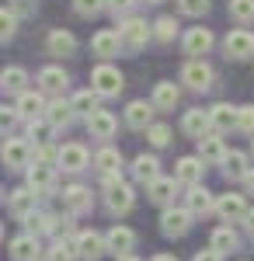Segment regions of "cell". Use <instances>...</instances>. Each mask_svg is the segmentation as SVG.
<instances>
[{
	"label": "cell",
	"mask_w": 254,
	"mask_h": 261,
	"mask_svg": "<svg viewBox=\"0 0 254 261\" xmlns=\"http://www.w3.org/2000/svg\"><path fill=\"white\" fill-rule=\"evenodd\" d=\"M118 39H122V53H139L146 42L154 39V24H146V18H129L118 21Z\"/></svg>",
	"instance_id": "cell-1"
},
{
	"label": "cell",
	"mask_w": 254,
	"mask_h": 261,
	"mask_svg": "<svg viewBox=\"0 0 254 261\" xmlns=\"http://www.w3.org/2000/svg\"><path fill=\"white\" fill-rule=\"evenodd\" d=\"M91 87L98 91L101 98H118L122 87H125V77H122V70L112 66V63H98L91 70Z\"/></svg>",
	"instance_id": "cell-2"
},
{
	"label": "cell",
	"mask_w": 254,
	"mask_h": 261,
	"mask_svg": "<svg viewBox=\"0 0 254 261\" xmlns=\"http://www.w3.org/2000/svg\"><path fill=\"white\" fill-rule=\"evenodd\" d=\"M32 150L35 146H32L28 136H7L4 140V153H0L4 157V167L7 171H28L32 167Z\"/></svg>",
	"instance_id": "cell-3"
},
{
	"label": "cell",
	"mask_w": 254,
	"mask_h": 261,
	"mask_svg": "<svg viewBox=\"0 0 254 261\" xmlns=\"http://www.w3.org/2000/svg\"><path fill=\"white\" fill-rule=\"evenodd\" d=\"M192 223H195V213L188 205H167L160 213V233L164 237H185L192 230Z\"/></svg>",
	"instance_id": "cell-4"
},
{
	"label": "cell",
	"mask_w": 254,
	"mask_h": 261,
	"mask_svg": "<svg viewBox=\"0 0 254 261\" xmlns=\"http://www.w3.org/2000/svg\"><path fill=\"white\" fill-rule=\"evenodd\" d=\"M181 84H185L188 91L202 94V91H209V87L216 84V70L206 60H188L185 66H181Z\"/></svg>",
	"instance_id": "cell-5"
},
{
	"label": "cell",
	"mask_w": 254,
	"mask_h": 261,
	"mask_svg": "<svg viewBox=\"0 0 254 261\" xmlns=\"http://www.w3.org/2000/svg\"><path fill=\"white\" fill-rule=\"evenodd\" d=\"M223 53H226V60H234V63L254 60V32L251 28H230L226 39H223Z\"/></svg>",
	"instance_id": "cell-6"
},
{
	"label": "cell",
	"mask_w": 254,
	"mask_h": 261,
	"mask_svg": "<svg viewBox=\"0 0 254 261\" xmlns=\"http://www.w3.org/2000/svg\"><path fill=\"white\" fill-rule=\"evenodd\" d=\"M91 153H87V146H84V143H63V146H59V171H63V174H80V171H87V167H91Z\"/></svg>",
	"instance_id": "cell-7"
},
{
	"label": "cell",
	"mask_w": 254,
	"mask_h": 261,
	"mask_svg": "<svg viewBox=\"0 0 254 261\" xmlns=\"http://www.w3.org/2000/svg\"><path fill=\"white\" fill-rule=\"evenodd\" d=\"M216 45V35L209 28H188L185 35H181V49H185V56H192V60H202V56H209Z\"/></svg>",
	"instance_id": "cell-8"
},
{
	"label": "cell",
	"mask_w": 254,
	"mask_h": 261,
	"mask_svg": "<svg viewBox=\"0 0 254 261\" xmlns=\"http://www.w3.org/2000/svg\"><path fill=\"white\" fill-rule=\"evenodd\" d=\"M247 199L237 195V192H226V195H216V216L223 223H244L247 220Z\"/></svg>",
	"instance_id": "cell-9"
},
{
	"label": "cell",
	"mask_w": 254,
	"mask_h": 261,
	"mask_svg": "<svg viewBox=\"0 0 254 261\" xmlns=\"http://www.w3.org/2000/svg\"><path fill=\"white\" fill-rule=\"evenodd\" d=\"M133 205H136V192H133V185H125V181H118V185H112V188L105 192V209H108L112 216L133 213Z\"/></svg>",
	"instance_id": "cell-10"
},
{
	"label": "cell",
	"mask_w": 254,
	"mask_h": 261,
	"mask_svg": "<svg viewBox=\"0 0 254 261\" xmlns=\"http://www.w3.org/2000/svg\"><path fill=\"white\" fill-rule=\"evenodd\" d=\"M63 205H66L70 216H84V213L94 209V195H91L87 185H77V181H73V185L63 188Z\"/></svg>",
	"instance_id": "cell-11"
},
{
	"label": "cell",
	"mask_w": 254,
	"mask_h": 261,
	"mask_svg": "<svg viewBox=\"0 0 254 261\" xmlns=\"http://www.w3.org/2000/svg\"><path fill=\"white\" fill-rule=\"evenodd\" d=\"M35 84H39L42 94H49V98H63V91H66V84H70V77H66V70L63 66H42L39 77H35Z\"/></svg>",
	"instance_id": "cell-12"
},
{
	"label": "cell",
	"mask_w": 254,
	"mask_h": 261,
	"mask_svg": "<svg viewBox=\"0 0 254 261\" xmlns=\"http://www.w3.org/2000/svg\"><path fill=\"white\" fill-rule=\"evenodd\" d=\"M84 125H87V136L91 140H101V143L115 140V133H118V119L112 112H105V108H98L91 119H84Z\"/></svg>",
	"instance_id": "cell-13"
},
{
	"label": "cell",
	"mask_w": 254,
	"mask_h": 261,
	"mask_svg": "<svg viewBox=\"0 0 254 261\" xmlns=\"http://www.w3.org/2000/svg\"><path fill=\"white\" fill-rule=\"evenodd\" d=\"M24 174H28V181H24V185H28V188H32V192H35L39 199H45V195H53V192H56V167H45V164H32V167H28Z\"/></svg>",
	"instance_id": "cell-14"
},
{
	"label": "cell",
	"mask_w": 254,
	"mask_h": 261,
	"mask_svg": "<svg viewBox=\"0 0 254 261\" xmlns=\"http://www.w3.org/2000/svg\"><path fill=\"white\" fill-rule=\"evenodd\" d=\"M73 241H77V251L84 261H98L101 254H108V237L98 230H80Z\"/></svg>",
	"instance_id": "cell-15"
},
{
	"label": "cell",
	"mask_w": 254,
	"mask_h": 261,
	"mask_svg": "<svg viewBox=\"0 0 254 261\" xmlns=\"http://www.w3.org/2000/svg\"><path fill=\"white\" fill-rule=\"evenodd\" d=\"M154 115H157L154 101H129L125 105V125L136 129V133H146L154 125Z\"/></svg>",
	"instance_id": "cell-16"
},
{
	"label": "cell",
	"mask_w": 254,
	"mask_h": 261,
	"mask_svg": "<svg viewBox=\"0 0 254 261\" xmlns=\"http://www.w3.org/2000/svg\"><path fill=\"white\" fill-rule=\"evenodd\" d=\"M206 167H209V164L202 161V157H181V161L174 164V178L181 181V185H185V188H192V185H202V181H206Z\"/></svg>",
	"instance_id": "cell-17"
},
{
	"label": "cell",
	"mask_w": 254,
	"mask_h": 261,
	"mask_svg": "<svg viewBox=\"0 0 254 261\" xmlns=\"http://www.w3.org/2000/svg\"><path fill=\"white\" fill-rule=\"evenodd\" d=\"M91 53L101 56V63H108L112 56H118V53H122L118 28H101V32H94V39H91Z\"/></svg>",
	"instance_id": "cell-18"
},
{
	"label": "cell",
	"mask_w": 254,
	"mask_h": 261,
	"mask_svg": "<svg viewBox=\"0 0 254 261\" xmlns=\"http://www.w3.org/2000/svg\"><path fill=\"white\" fill-rule=\"evenodd\" d=\"M129 171H133V181H136V185H154L157 178H164L157 153H139V157H133Z\"/></svg>",
	"instance_id": "cell-19"
},
{
	"label": "cell",
	"mask_w": 254,
	"mask_h": 261,
	"mask_svg": "<svg viewBox=\"0 0 254 261\" xmlns=\"http://www.w3.org/2000/svg\"><path fill=\"white\" fill-rule=\"evenodd\" d=\"M45 53L56 56V60L73 56V53H77V39H73V32H66V28H53V32L45 35Z\"/></svg>",
	"instance_id": "cell-20"
},
{
	"label": "cell",
	"mask_w": 254,
	"mask_h": 261,
	"mask_svg": "<svg viewBox=\"0 0 254 261\" xmlns=\"http://www.w3.org/2000/svg\"><path fill=\"white\" fill-rule=\"evenodd\" d=\"M181 129H185V136H192V140L209 136V133H213L209 108H188V112H185V119H181Z\"/></svg>",
	"instance_id": "cell-21"
},
{
	"label": "cell",
	"mask_w": 254,
	"mask_h": 261,
	"mask_svg": "<svg viewBox=\"0 0 254 261\" xmlns=\"http://www.w3.org/2000/svg\"><path fill=\"white\" fill-rule=\"evenodd\" d=\"M7 209H11V216H18V220H24V216H32L35 209H39V195L24 185V188H14V192H7Z\"/></svg>",
	"instance_id": "cell-22"
},
{
	"label": "cell",
	"mask_w": 254,
	"mask_h": 261,
	"mask_svg": "<svg viewBox=\"0 0 254 261\" xmlns=\"http://www.w3.org/2000/svg\"><path fill=\"white\" fill-rule=\"evenodd\" d=\"M195 143H198V157L209 164V167H219V164L226 161V153H230L219 133H209V136H202V140H195Z\"/></svg>",
	"instance_id": "cell-23"
},
{
	"label": "cell",
	"mask_w": 254,
	"mask_h": 261,
	"mask_svg": "<svg viewBox=\"0 0 254 261\" xmlns=\"http://www.w3.org/2000/svg\"><path fill=\"white\" fill-rule=\"evenodd\" d=\"M185 205L195 213V220H198V216H209V213H216V195L206 188V185H192V188L185 192Z\"/></svg>",
	"instance_id": "cell-24"
},
{
	"label": "cell",
	"mask_w": 254,
	"mask_h": 261,
	"mask_svg": "<svg viewBox=\"0 0 254 261\" xmlns=\"http://www.w3.org/2000/svg\"><path fill=\"white\" fill-rule=\"evenodd\" d=\"M45 108H49V101H45L42 91H24V94H18V101H14V112H18L21 119H42Z\"/></svg>",
	"instance_id": "cell-25"
},
{
	"label": "cell",
	"mask_w": 254,
	"mask_h": 261,
	"mask_svg": "<svg viewBox=\"0 0 254 261\" xmlns=\"http://www.w3.org/2000/svg\"><path fill=\"white\" fill-rule=\"evenodd\" d=\"M105 237H108V251H112L115 258L118 254H133V247H136V230H129L125 223H115Z\"/></svg>",
	"instance_id": "cell-26"
},
{
	"label": "cell",
	"mask_w": 254,
	"mask_h": 261,
	"mask_svg": "<svg viewBox=\"0 0 254 261\" xmlns=\"http://www.w3.org/2000/svg\"><path fill=\"white\" fill-rule=\"evenodd\" d=\"M237 112L240 108H234L230 101H216L213 108H209V119H213V133H234L237 129Z\"/></svg>",
	"instance_id": "cell-27"
},
{
	"label": "cell",
	"mask_w": 254,
	"mask_h": 261,
	"mask_svg": "<svg viewBox=\"0 0 254 261\" xmlns=\"http://www.w3.org/2000/svg\"><path fill=\"white\" fill-rule=\"evenodd\" d=\"M45 119L53 122L56 129H70V125L77 122V112H73V105H70V98H49V108H45Z\"/></svg>",
	"instance_id": "cell-28"
},
{
	"label": "cell",
	"mask_w": 254,
	"mask_h": 261,
	"mask_svg": "<svg viewBox=\"0 0 254 261\" xmlns=\"http://www.w3.org/2000/svg\"><path fill=\"white\" fill-rule=\"evenodd\" d=\"M177 185H181L177 178H157L154 185H146V199L167 209V205H174V199H177Z\"/></svg>",
	"instance_id": "cell-29"
},
{
	"label": "cell",
	"mask_w": 254,
	"mask_h": 261,
	"mask_svg": "<svg viewBox=\"0 0 254 261\" xmlns=\"http://www.w3.org/2000/svg\"><path fill=\"white\" fill-rule=\"evenodd\" d=\"M219 167H223V178L226 181H244L251 174V157H247L244 150H230L226 161L219 164Z\"/></svg>",
	"instance_id": "cell-30"
},
{
	"label": "cell",
	"mask_w": 254,
	"mask_h": 261,
	"mask_svg": "<svg viewBox=\"0 0 254 261\" xmlns=\"http://www.w3.org/2000/svg\"><path fill=\"white\" fill-rule=\"evenodd\" d=\"M150 101L157 105V112H174L177 101H181V87L174 81H160V84H154V98Z\"/></svg>",
	"instance_id": "cell-31"
},
{
	"label": "cell",
	"mask_w": 254,
	"mask_h": 261,
	"mask_svg": "<svg viewBox=\"0 0 254 261\" xmlns=\"http://www.w3.org/2000/svg\"><path fill=\"white\" fill-rule=\"evenodd\" d=\"M209 247H213V251H219V254H234L237 247H240V233L234 230V223L216 226L213 237H209Z\"/></svg>",
	"instance_id": "cell-32"
},
{
	"label": "cell",
	"mask_w": 254,
	"mask_h": 261,
	"mask_svg": "<svg viewBox=\"0 0 254 261\" xmlns=\"http://www.w3.org/2000/svg\"><path fill=\"white\" fill-rule=\"evenodd\" d=\"M94 171H98L101 178H105V174H122V150L105 143L98 153H94Z\"/></svg>",
	"instance_id": "cell-33"
},
{
	"label": "cell",
	"mask_w": 254,
	"mask_h": 261,
	"mask_svg": "<svg viewBox=\"0 0 254 261\" xmlns=\"http://www.w3.org/2000/svg\"><path fill=\"white\" fill-rule=\"evenodd\" d=\"M39 254H42V244L35 233H21L11 241V258L14 261H39Z\"/></svg>",
	"instance_id": "cell-34"
},
{
	"label": "cell",
	"mask_w": 254,
	"mask_h": 261,
	"mask_svg": "<svg viewBox=\"0 0 254 261\" xmlns=\"http://www.w3.org/2000/svg\"><path fill=\"white\" fill-rule=\"evenodd\" d=\"M0 87H4V94H24L28 91V70L24 66H4V73H0Z\"/></svg>",
	"instance_id": "cell-35"
},
{
	"label": "cell",
	"mask_w": 254,
	"mask_h": 261,
	"mask_svg": "<svg viewBox=\"0 0 254 261\" xmlns=\"http://www.w3.org/2000/svg\"><path fill=\"white\" fill-rule=\"evenodd\" d=\"M101 94L94 91V87H84V91H77L73 98H70V105H73V112H77V119H91L94 112H98L101 105Z\"/></svg>",
	"instance_id": "cell-36"
},
{
	"label": "cell",
	"mask_w": 254,
	"mask_h": 261,
	"mask_svg": "<svg viewBox=\"0 0 254 261\" xmlns=\"http://www.w3.org/2000/svg\"><path fill=\"white\" fill-rule=\"evenodd\" d=\"M56 125L45 119H28V140H35V146H53V140H56Z\"/></svg>",
	"instance_id": "cell-37"
},
{
	"label": "cell",
	"mask_w": 254,
	"mask_h": 261,
	"mask_svg": "<svg viewBox=\"0 0 254 261\" xmlns=\"http://www.w3.org/2000/svg\"><path fill=\"white\" fill-rule=\"evenodd\" d=\"M80 251H77V241H70V237H59L53 247H49V261H77Z\"/></svg>",
	"instance_id": "cell-38"
},
{
	"label": "cell",
	"mask_w": 254,
	"mask_h": 261,
	"mask_svg": "<svg viewBox=\"0 0 254 261\" xmlns=\"http://www.w3.org/2000/svg\"><path fill=\"white\" fill-rule=\"evenodd\" d=\"M177 28H181V24H177L171 14H164V18L154 21V39L157 42H174L177 39Z\"/></svg>",
	"instance_id": "cell-39"
},
{
	"label": "cell",
	"mask_w": 254,
	"mask_h": 261,
	"mask_svg": "<svg viewBox=\"0 0 254 261\" xmlns=\"http://www.w3.org/2000/svg\"><path fill=\"white\" fill-rule=\"evenodd\" d=\"M226 11H230V18H234L237 24H251L254 21V0H230Z\"/></svg>",
	"instance_id": "cell-40"
},
{
	"label": "cell",
	"mask_w": 254,
	"mask_h": 261,
	"mask_svg": "<svg viewBox=\"0 0 254 261\" xmlns=\"http://www.w3.org/2000/svg\"><path fill=\"white\" fill-rule=\"evenodd\" d=\"M171 125H164V122H154L150 129H146V140H150V146H157V150H164L167 143H171Z\"/></svg>",
	"instance_id": "cell-41"
},
{
	"label": "cell",
	"mask_w": 254,
	"mask_h": 261,
	"mask_svg": "<svg viewBox=\"0 0 254 261\" xmlns=\"http://www.w3.org/2000/svg\"><path fill=\"white\" fill-rule=\"evenodd\" d=\"M77 18H98L101 11H108V0H73Z\"/></svg>",
	"instance_id": "cell-42"
},
{
	"label": "cell",
	"mask_w": 254,
	"mask_h": 261,
	"mask_svg": "<svg viewBox=\"0 0 254 261\" xmlns=\"http://www.w3.org/2000/svg\"><path fill=\"white\" fill-rule=\"evenodd\" d=\"M0 39L4 42H11L14 35H18V14H14V7H4V14H0Z\"/></svg>",
	"instance_id": "cell-43"
},
{
	"label": "cell",
	"mask_w": 254,
	"mask_h": 261,
	"mask_svg": "<svg viewBox=\"0 0 254 261\" xmlns=\"http://www.w3.org/2000/svg\"><path fill=\"white\" fill-rule=\"evenodd\" d=\"M237 133L254 136V105H240V112H237Z\"/></svg>",
	"instance_id": "cell-44"
},
{
	"label": "cell",
	"mask_w": 254,
	"mask_h": 261,
	"mask_svg": "<svg viewBox=\"0 0 254 261\" xmlns=\"http://www.w3.org/2000/svg\"><path fill=\"white\" fill-rule=\"evenodd\" d=\"M177 11L185 18H202L209 11V0H177Z\"/></svg>",
	"instance_id": "cell-45"
},
{
	"label": "cell",
	"mask_w": 254,
	"mask_h": 261,
	"mask_svg": "<svg viewBox=\"0 0 254 261\" xmlns=\"http://www.w3.org/2000/svg\"><path fill=\"white\" fill-rule=\"evenodd\" d=\"M49 233H53V237H77V233H73V216H70V213H66V216H53V230H49Z\"/></svg>",
	"instance_id": "cell-46"
},
{
	"label": "cell",
	"mask_w": 254,
	"mask_h": 261,
	"mask_svg": "<svg viewBox=\"0 0 254 261\" xmlns=\"http://www.w3.org/2000/svg\"><path fill=\"white\" fill-rule=\"evenodd\" d=\"M139 0H108V14L115 21H122V18H129L133 14V7H136Z\"/></svg>",
	"instance_id": "cell-47"
},
{
	"label": "cell",
	"mask_w": 254,
	"mask_h": 261,
	"mask_svg": "<svg viewBox=\"0 0 254 261\" xmlns=\"http://www.w3.org/2000/svg\"><path fill=\"white\" fill-rule=\"evenodd\" d=\"M11 7H14L18 18H35L39 14V0H11Z\"/></svg>",
	"instance_id": "cell-48"
},
{
	"label": "cell",
	"mask_w": 254,
	"mask_h": 261,
	"mask_svg": "<svg viewBox=\"0 0 254 261\" xmlns=\"http://www.w3.org/2000/svg\"><path fill=\"white\" fill-rule=\"evenodd\" d=\"M192 261H223V254L209 247V251H198V254H195V258H192Z\"/></svg>",
	"instance_id": "cell-49"
},
{
	"label": "cell",
	"mask_w": 254,
	"mask_h": 261,
	"mask_svg": "<svg viewBox=\"0 0 254 261\" xmlns=\"http://www.w3.org/2000/svg\"><path fill=\"white\" fill-rule=\"evenodd\" d=\"M244 188H247V195H254V167H251V174L244 178Z\"/></svg>",
	"instance_id": "cell-50"
},
{
	"label": "cell",
	"mask_w": 254,
	"mask_h": 261,
	"mask_svg": "<svg viewBox=\"0 0 254 261\" xmlns=\"http://www.w3.org/2000/svg\"><path fill=\"white\" fill-rule=\"evenodd\" d=\"M244 230H247V233H251V237H254V209H251V213H247V220H244Z\"/></svg>",
	"instance_id": "cell-51"
},
{
	"label": "cell",
	"mask_w": 254,
	"mask_h": 261,
	"mask_svg": "<svg viewBox=\"0 0 254 261\" xmlns=\"http://www.w3.org/2000/svg\"><path fill=\"white\" fill-rule=\"evenodd\" d=\"M150 261H177L174 254H157V258H150Z\"/></svg>",
	"instance_id": "cell-52"
},
{
	"label": "cell",
	"mask_w": 254,
	"mask_h": 261,
	"mask_svg": "<svg viewBox=\"0 0 254 261\" xmlns=\"http://www.w3.org/2000/svg\"><path fill=\"white\" fill-rule=\"evenodd\" d=\"M115 261H139V258H136V254H118Z\"/></svg>",
	"instance_id": "cell-53"
},
{
	"label": "cell",
	"mask_w": 254,
	"mask_h": 261,
	"mask_svg": "<svg viewBox=\"0 0 254 261\" xmlns=\"http://www.w3.org/2000/svg\"><path fill=\"white\" fill-rule=\"evenodd\" d=\"M143 4H164V0H143Z\"/></svg>",
	"instance_id": "cell-54"
},
{
	"label": "cell",
	"mask_w": 254,
	"mask_h": 261,
	"mask_svg": "<svg viewBox=\"0 0 254 261\" xmlns=\"http://www.w3.org/2000/svg\"><path fill=\"white\" fill-rule=\"evenodd\" d=\"M251 153H254V140H251Z\"/></svg>",
	"instance_id": "cell-55"
}]
</instances>
